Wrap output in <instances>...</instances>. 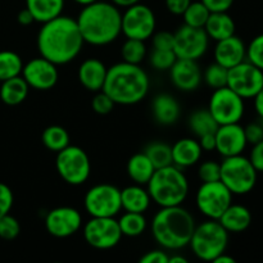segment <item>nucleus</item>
I'll list each match as a JSON object with an SVG mask.
<instances>
[{
    "label": "nucleus",
    "instance_id": "obj_1",
    "mask_svg": "<svg viewBox=\"0 0 263 263\" xmlns=\"http://www.w3.org/2000/svg\"><path fill=\"white\" fill-rule=\"evenodd\" d=\"M85 41L74 18L58 15L43 23L37 33V49L40 57L63 66L77 58Z\"/></svg>",
    "mask_w": 263,
    "mask_h": 263
},
{
    "label": "nucleus",
    "instance_id": "obj_2",
    "mask_svg": "<svg viewBox=\"0 0 263 263\" xmlns=\"http://www.w3.org/2000/svg\"><path fill=\"white\" fill-rule=\"evenodd\" d=\"M82 39L94 46H105L122 33V13L112 2H98L82 7L76 18Z\"/></svg>",
    "mask_w": 263,
    "mask_h": 263
},
{
    "label": "nucleus",
    "instance_id": "obj_3",
    "mask_svg": "<svg viewBox=\"0 0 263 263\" xmlns=\"http://www.w3.org/2000/svg\"><path fill=\"white\" fill-rule=\"evenodd\" d=\"M149 87L151 80L140 64L122 61L108 68L102 90L116 104L134 105L145 99Z\"/></svg>",
    "mask_w": 263,
    "mask_h": 263
},
{
    "label": "nucleus",
    "instance_id": "obj_4",
    "mask_svg": "<svg viewBox=\"0 0 263 263\" xmlns=\"http://www.w3.org/2000/svg\"><path fill=\"white\" fill-rule=\"evenodd\" d=\"M195 226L194 217L186 208L161 207L152 221V235L163 249L179 251L189 246Z\"/></svg>",
    "mask_w": 263,
    "mask_h": 263
},
{
    "label": "nucleus",
    "instance_id": "obj_5",
    "mask_svg": "<svg viewBox=\"0 0 263 263\" xmlns=\"http://www.w3.org/2000/svg\"><path fill=\"white\" fill-rule=\"evenodd\" d=\"M152 202L159 207L181 205L189 194V181L181 168L175 164L154 171L146 184Z\"/></svg>",
    "mask_w": 263,
    "mask_h": 263
},
{
    "label": "nucleus",
    "instance_id": "obj_6",
    "mask_svg": "<svg viewBox=\"0 0 263 263\" xmlns=\"http://www.w3.org/2000/svg\"><path fill=\"white\" fill-rule=\"evenodd\" d=\"M197 258L213 262L220 254L225 253L229 246V233L218 220H210L195 226L189 243Z\"/></svg>",
    "mask_w": 263,
    "mask_h": 263
},
{
    "label": "nucleus",
    "instance_id": "obj_7",
    "mask_svg": "<svg viewBox=\"0 0 263 263\" xmlns=\"http://www.w3.org/2000/svg\"><path fill=\"white\" fill-rule=\"evenodd\" d=\"M221 181L233 195H246L254 189L258 172L243 154L226 157L221 162Z\"/></svg>",
    "mask_w": 263,
    "mask_h": 263
},
{
    "label": "nucleus",
    "instance_id": "obj_8",
    "mask_svg": "<svg viewBox=\"0 0 263 263\" xmlns=\"http://www.w3.org/2000/svg\"><path fill=\"white\" fill-rule=\"evenodd\" d=\"M55 168L62 180L72 186L85 184L91 174V163L86 152L71 144L57 153Z\"/></svg>",
    "mask_w": 263,
    "mask_h": 263
},
{
    "label": "nucleus",
    "instance_id": "obj_9",
    "mask_svg": "<svg viewBox=\"0 0 263 263\" xmlns=\"http://www.w3.org/2000/svg\"><path fill=\"white\" fill-rule=\"evenodd\" d=\"M84 207L90 217H116L122 210L121 190L110 184L94 185L85 194Z\"/></svg>",
    "mask_w": 263,
    "mask_h": 263
},
{
    "label": "nucleus",
    "instance_id": "obj_10",
    "mask_svg": "<svg viewBox=\"0 0 263 263\" xmlns=\"http://www.w3.org/2000/svg\"><path fill=\"white\" fill-rule=\"evenodd\" d=\"M233 193L222 184L221 180L202 182L195 194L198 211L210 220H218L233 203Z\"/></svg>",
    "mask_w": 263,
    "mask_h": 263
},
{
    "label": "nucleus",
    "instance_id": "obj_11",
    "mask_svg": "<svg viewBox=\"0 0 263 263\" xmlns=\"http://www.w3.org/2000/svg\"><path fill=\"white\" fill-rule=\"evenodd\" d=\"M208 110L218 125L239 123L246 112L244 99L225 86L213 90L208 103Z\"/></svg>",
    "mask_w": 263,
    "mask_h": 263
},
{
    "label": "nucleus",
    "instance_id": "obj_12",
    "mask_svg": "<svg viewBox=\"0 0 263 263\" xmlns=\"http://www.w3.org/2000/svg\"><path fill=\"white\" fill-rule=\"evenodd\" d=\"M122 13V33L126 39H138L148 40L156 31L157 20L156 14L148 5L136 3L125 8Z\"/></svg>",
    "mask_w": 263,
    "mask_h": 263
},
{
    "label": "nucleus",
    "instance_id": "obj_13",
    "mask_svg": "<svg viewBox=\"0 0 263 263\" xmlns=\"http://www.w3.org/2000/svg\"><path fill=\"white\" fill-rule=\"evenodd\" d=\"M122 236L118 221L115 217H91L84 225L85 241L100 251L117 247Z\"/></svg>",
    "mask_w": 263,
    "mask_h": 263
},
{
    "label": "nucleus",
    "instance_id": "obj_14",
    "mask_svg": "<svg viewBox=\"0 0 263 263\" xmlns=\"http://www.w3.org/2000/svg\"><path fill=\"white\" fill-rule=\"evenodd\" d=\"M210 37L204 28L182 25L174 32V53L179 59L198 61L208 50Z\"/></svg>",
    "mask_w": 263,
    "mask_h": 263
},
{
    "label": "nucleus",
    "instance_id": "obj_15",
    "mask_svg": "<svg viewBox=\"0 0 263 263\" xmlns=\"http://www.w3.org/2000/svg\"><path fill=\"white\" fill-rule=\"evenodd\" d=\"M263 86V71L246 59L229 68L228 87L243 99H253Z\"/></svg>",
    "mask_w": 263,
    "mask_h": 263
},
{
    "label": "nucleus",
    "instance_id": "obj_16",
    "mask_svg": "<svg viewBox=\"0 0 263 263\" xmlns=\"http://www.w3.org/2000/svg\"><path fill=\"white\" fill-rule=\"evenodd\" d=\"M21 76L25 79L31 89L46 91L53 89L58 82V66L43 57H39L23 64Z\"/></svg>",
    "mask_w": 263,
    "mask_h": 263
},
{
    "label": "nucleus",
    "instance_id": "obj_17",
    "mask_svg": "<svg viewBox=\"0 0 263 263\" xmlns=\"http://www.w3.org/2000/svg\"><path fill=\"white\" fill-rule=\"evenodd\" d=\"M81 228L82 216L73 207H57L45 216V229L54 238H69Z\"/></svg>",
    "mask_w": 263,
    "mask_h": 263
},
{
    "label": "nucleus",
    "instance_id": "obj_18",
    "mask_svg": "<svg viewBox=\"0 0 263 263\" xmlns=\"http://www.w3.org/2000/svg\"><path fill=\"white\" fill-rule=\"evenodd\" d=\"M215 138L216 151L223 158L243 154L248 145L246 134H244V127L239 123L220 125L215 133Z\"/></svg>",
    "mask_w": 263,
    "mask_h": 263
},
{
    "label": "nucleus",
    "instance_id": "obj_19",
    "mask_svg": "<svg viewBox=\"0 0 263 263\" xmlns=\"http://www.w3.org/2000/svg\"><path fill=\"white\" fill-rule=\"evenodd\" d=\"M168 72L172 85L180 91H195L203 81V72L198 61L177 58Z\"/></svg>",
    "mask_w": 263,
    "mask_h": 263
},
{
    "label": "nucleus",
    "instance_id": "obj_20",
    "mask_svg": "<svg viewBox=\"0 0 263 263\" xmlns=\"http://www.w3.org/2000/svg\"><path fill=\"white\" fill-rule=\"evenodd\" d=\"M213 54H215V62L229 69L246 61L247 45L239 36L233 35L223 40L216 41Z\"/></svg>",
    "mask_w": 263,
    "mask_h": 263
},
{
    "label": "nucleus",
    "instance_id": "obj_21",
    "mask_svg": "<svg viewBox=\"0 0 263 263\" xmlns=\"http://www.w3.org/2000/svg\"><path fill=\"white\" fill-rule=\"evenodd\" d=\"M172 151V164L181 168L195 166L200 161L203 154V149L200 148L199 141L193 138H184L177 140L171 146Z\"/></svg>",
    "mask_w": 263,
    "mask_h": 263
},
{
    "label": "nucleus",
    "instance_id": "obj_22",
    "mask_svg": "<svg viewBox=\"0 0 263 263\" xmlns=\"http://www.w3.org/2000/svg\"><path fill=\"white\" fill-rule=\"evenodd\" d=\"M108 68L100 59H85L79 68V81L86 90L92 92L100 91L107 77Z\"/></svg>",
    "mask_w": 263,
    "mask_h": 263
},
{
    "label": "nucleus",
    "instance_id": "obj_23",
    "mask_svg": "<svg viewBox=\"0 0 263 263\" xmlns=\"http://www.w3.org/2000/svg\"><path fill=\"white\" fill-rule=\"evenodd\" d=\"M152 113L156 122H158L159 125L170 126L177 122L181 108L176 98L167 92H162L154 97L152 103Z\"/></svg>",
    "mask_w": 263,
    "mask_h": 263
},
{
    "label": "nucleus",
    "instance_id": "obj_24",
    "mask_svg": "<svg viewBox=\"0 0 263 263\" xmlns=\"http://www.w3.org/2000/svg\"><path fill=\"white\" fill-rule=\"evenodd\" d=\"M151 203L152 198L144 185L134 184L121 190V204L126 212L144 213L148 211Z\"/></svg>",
    "mask_w": 263,
    "mask_h": 263
},
{
    "label": "nucleus",
    "instance_id": "obj_25",
    "mask_svg": "<svg viewBox=\"0 0 263 263\" xmlns=\"http://www.w3.org/2000/svg\"><path fill=\"white\" fill-rule=\"evenodd\" d=\"M218 222L225 228L229 234L243 233L251 226L252 213L247 207L241 204H233L231 203L228 210L222 213Z\"/></svg>",
    "mask_w": 263,
    "mask_h": 263
},
{
    "label": "nucleus",
    "instance_id": "obj_26",
    "mask_svg": "<svg viewBox=\"0 0 263 263\" xmlns=\"http://www.w3.org/2000/svg\"><path fill=\"white\" fill-rule=\"evenodd\" d=\"M235 22L228 12L211 13L204 26V31L207 32L210 40L215 41L223 40V39L235 35Z\"/></svg>",
    "mask_w": 263,
    "mask_h": 263
},
{
    "label": "nucleus",
    "instance_id": "obj_27",
    "mask_svg": "<svg viewBox=\"0 0 263 263\" xmlns=\"http://www.w3.org/2000/svg\"><path fill=\"white\" fill-rule=\"evenodd\" d=\"M26 8L31 12L35 22L45 23L62 14L64 0H26Z\"/></svg>",
    "mask_w": 263,
    "mask_h": 263
},
{
    "label": "nucleus",
    "instance_id": "obj_28",
    "mask_svg": "<svg viewBox=\"0 0 263 263\" xmlns=\"http://www.w3.org/2000/svg\"><path fill=\"white\" fill-rule=\"evenodd\" d=\"M126 171H127L128 177L134 181V184L144 185L145 186L149 182L151 177L153 176L154 168L153 163L151 162V159L146 157V154L144 153H136L128 159L127 166H126Z\"/></svg>",
    "mask_w": 263,
    "mask_h": 263
},
{
    "label": "nucleus",
    "instance_id": "obj_29",
    "mask_svg": "<svg viewBox=\"0 0 263 263\" xmlns=\"http://www.w3.org/2000/svg\"><path fill=\"white\" fill-rule=\"evenodd\" d=\"M28 90H30V86L20 74V76L12 77L2 82L0 99L7 105H18L25 102L28 95Z\"/></svg>",
    "mask_w": 263,
    "mask_h": 263
},
{
    "label": "nucleus",
    "instance_id": "obj_30",
    "mask_svg": "<svg viewBox=\"0 0 263 263\" xmlns=\"http://www.w3.org/2000/svg\"><path fill=\"white\" fill-rule=\"evenodd\" d=\"M187 125H189L192 133L198 138L205 135V134H215L220 126L211 115L208 108L194 110L187 120Z\"/></svg>",
    "mask_w": 263,
    "mask_h": 263
},
{
    "label": "nucleus",
    "instance_id": "obj_31",
    "mask_svg": "<svg viewBox=\"0 0 263 263\" xmlns=\"http://www.w3.org/2000/svg\"><path fill=\"white\" fill-rule=\"evenodd\" d=\"M117 221L122 235L127 236V238H138V236L143 235L148 226L144 213L126 212L125 211V213Z\"/></svg>",
    "mask_w": 263,
    "mask_h": 263
},
{
    "label": "nucleus",
    "instance_id": "obj_32",
    "mask_svg": "<svg viewBox=\"0 0 263 263\" xmlns=\"http://www.w3.org/2000/svg\"><path fill=\"white\" fill-rule=\"evenodd\" d=\"M41 140H43L45 148L54 152V153L61 152L62 149L68 146L69 143H71L68 131L59 125H53L46 127L44 130L43 136H41Z\"/></svg>",
    "mask_w": 263,
    "mask_h": 263
},
{
    "label": "nucleus",
    "instance_id": "obj_33",
    "mask_svg": "<svg viewBox=\"0 0 263 263\" xmlns=\"http://www.w3.org/2000/svg\"><path fill=\"white\" fill-rule=\"evenodd\" d=\"M23 62L17 53L10 50L0 51V82L22 73Z\"/></svg>",
    "mask_w": 263,
    "mask_h": 263
},
{
    "label": "nucleus",
    "instance_id": "obj_34",
    "mask_svg": "<svg viewBox=\"0 0 263 263\" xmlns=\"http://www.w3.org/2000/svg\"><path fill=\"white\" fill-rule=\"evenodd\" d=\"M144 153L151 159L156 170L172 164L171 146L163 141H153V143L148 144Z\"/></svg>",
    "mask_w": 263,
    "mask_h": 263
},
{
    "label": "nucleus",
    "instance_id": "obj_35",
    "mask_svg": "<svg viewBox=\"0 0 263 263\" xmlns=\"http://www.w3.org/2000/svg\"><path fill=\"white\" fill-rule=\"evenodd\" d=\"M122 61L130 64H140L146 58L145 41L138 39H126L121 48Z\"/></svg>",
    "mask_w": 263,
    "mask_h": 263
},
{
    "label": "nucleus",
    "instance_id": "obj_36",
    "mask_svg": "<svg viewBox=\"0 0 263 263\" xmlns=\"http://www.w3.org/2000/svg\"><path fill=\"white\" fill-rule=\"evenodd\" d=\"M210 14V9L199 0V2L190 3L189 7L182 13V17H184L185 25L192 26V27L204 28Z\"/></svg>",
    "mask_w": 263,
    "mask_h": 263
},
{
    "label": "nucleus",
    "instance_id": "obj_37",
    "mask_svg": "<svg viewBox=\"0 0 263 263\" xmlns=\"http://www.w3.org/2000/svg\"><path fill=\"white\" fill-rule=\"evenodd\" d=\"M229 69L218 64L217 62L211 63L203 72V81L208 87L216 90L228 86Z\"/></svg>",
    "mask_w": 263,
    "mask_h": 263
},
{
    "label": "nucleus",
    "instance_id": "obj_38",
    "mask_svg": "<svg viewBox=\"0 0 263 263\" xmlns=\"http://www.w3.org/2000/svg\"><path fill=\"white\" fill-rule=\"evenodd\" d=\"M177 57L174 50H159L153 49L149 55V63L156 71H168L174 63L176 62Z\"/></svg>",
    "mask_w": 263,
    "mask_h": 263
},
{
    "label": "nucleus",
    "instance_id": "obj_39",
    "mask_svg": "<svg viewBox=\"0 0 263 263\" xmlns=\"http://www.w3.org/2000/svg\"><path fill=\"white\" fill-rule=\"evenodd\" d=\"M247 61L263 71V33L253 37L247 46Z\"/></svg>",
    "mask_w": 263,
    "mask_h": 263
},
{
    "label": "nucleus",
    "instance_id": "obj_40",
    "mask_svg": "<svg viewBox=\"0 0 263 263\" xmlns=\"http://www.w3.org/2000/svg\"><path fill=\"white\" fill-rule=\"evenodd\" d=\"M21 233V225L18 220L9 213L0 217V238L4 240H13Z\"/></svg>",
    "mask_w": 263,
    "mask_h": 263
},
{
    "label": "nucleus",
    "instance_id": "obj_41",
    "mask_svg": "<svg viewBox=\"0 0 263 263\" xmlns=\"http://www.w3.org/2000/svg\"><path fill=\"white\" fill-rule=\"evenodd\" d=\"M198 177L202 182L218 181L221 179V164L216 161L202 162L198 167Z\"/></svg>",
    "mask_w": 263,
    "mask_h": 263
},
{
    "label": "nucleus",
    "instance_id": "obj_42",
    "mask_svg": "<svg viewBox=\"0 0 263 263\" xmlns=\"http://www.w3.org/2000/svg\"><path fill=\"white\" fill-rule=\"evenodd\" d=\"M115 105L116 103L113 102V100L109 98V95L105 94L103 90L97 91V94L94 95V98H92L91 100L92 110L100 116L109 115V113L113 110V108H115Z\"/></svg>",
    "mask_w": 263,
    "mask_h": 263
},
{
    "label": "nucleus",
    "instance_id": "obj_43",
    "mask_svg": "<svg viewBox=\"0 0 263 263\" xmlns=\"http://www.w3.org/2000/svg\"><path fill=\"white\" fill-rule=\"evenodd\" d=\"M153 49L159 50H174V33L170 31H159L152 35Z\"/></svg>",
    "mask_w": 263,
    "mask_h": 263
},
{
    "label": "nucleus",
    "instance_id": "obj_44",
    "mask_svg": "<svg viewBox=\"0 0 263 263\" xmlns=\"http://www.w3.org/2000/svg\"><path fill=\"white\" fill-rule=\"evenodd\" d=\"M13 192L7 184L0 182V217L8 215L13 207Z\"/></svg>",
    "mask_w": 263,
    "mask_h": 263
},
{
    "label": "nucleus",
    "instance_id": "obj_45",
    "mask_svg": "<svg viewBox=\"0 0 263 263\" xmlns=\"http://www.w3.org/2000/svg\"><path fill=\"white\" fill-rule=\"evenodd\" d=\"M244 134L248 144H257L263 140V125L258 122H252L244 127Z\"/></svg>",
    "mask_w": 263,
    "mask_h": 263
},
{
    "label": "nucleus",
    "instance_id": "obj_46",
    "mask_svg": "<svg viewBox=\"0 0 263 263\" xmlns=\"http://www.w3.org/2000/svg\"><path fill=\"white\" fill-rule=\"evenodd\" d=\"M168 253L164 249H154L149 251L140 257L139 262L140 263H168Z\"/></svg>",
    "mask_w": 263,
    "mask_h": 263
},
{
    "label": "nucleus",
    "instance_id": "obj_47",
    "mask_svg": "<svg viewBox=\"0 0 263 263\" xmlns=\"http://www.w3.org/2000/svg\"><path fill=\"white\" fill-rule=\"evenodd\" d=\"M249 161L257 172H263V140L253 144L249 154Z\"/></svg>",
    "mask_w": 263,
    "mask_h": 263
},
{
    "label": "nucleus",
    "instance_id": "obj_48",
    "mask_svg": "<svg viewBox=\"0 0 263 263\" xmlns=\"http://www.w3.org/2000/svg\"><path fill=\"white\" fill-rule=\"evenodd\" d=\"M205 7L210 9L211 13L213 12H228L233 7L235 0H200Z\"/></svg>",
    "mask_w": 263,
    "mask_h": 263
},
{
    "label": "nucleus",
    "instance_id": "obj_49",
    "mask_svg": "<svg viewBox=\"0 0 263 263\" xmlns=\"http://www.w3.org/2000/svg\"><path fill=\"white\" fill-rule=\"evenodd\" d=\"M192 2L193 0H164L167 10L175 15H182Z\"/></svg>",
    "mask_w": 263,
    "mask_h": 263
},
{
    "label": "nucleus",
    "instance_id": "obj_50",
    "mask_svg": "<svg viewBox=\"0 0 263 263\" xmlns=\"http://www.w3.org/2000/svg\"><path fill=\"white\" fill-rule=\"evenodd\" d=\"M198 141H199L200 148L203 149V152L216 151L215 134H205V135L198 138Z\"/></svg>",
    "mask_w": 263,
    "mask_h": 263
},
{
    "label": "nucleus",
    "instance_id": "obj_51",
    "mask_svg": "<svg viewBox=\"0 0 263 263\" xmlns=\"http://www.w3.org/2000/svg\"><path fill=\"white\" fill-rule=\"evenodd\" d=\"M17 21H18V23L22 26H30L35 22L32 14H31V12L27 9V8H25V9H22L20 13H18Z\"/></svg>",
    "mask_w": 263,
    "mask_h": 263
},
{
    "label": "nucleus",
    "instance_id": "obj_52",
    "mask_svg": "<svg viewBox=\"0 0 263 263\" xmlns=\"http://www.w3.org/2000/svg\"><path fill=\"white\" fill-rule=\"evenodd\" d=\"M253 99H254V109H256L258 117L261 118V120H263V86L262 89L257 92V95L253 98Z\"/></svg>",
    "mask_w": 263,
    "mask_h": 263
},
{
    "label": "nucleus",
    "instance_id": "obj_53",
    "mask_svg": "<svg viewBox=\"0 0 263 263\" xmlns=\"http://www.w3.org/2000/svg\"><path fill=\"white\" fill-rule=\"evenodd\" d=\"M115 5H117L118 8H127L130 5L136 4V3H140L141 0H110Z\"/></svg>",
    "mask_w": 263,
    "mask_h": 263
},
{
    "label": "nucleus",
    "instance_id": "obj_54",
    "mask_svg": "<svg viewBox=\"0 0 263 263\" xmlns=\"http://www.w3.org/2000/svg\"><path fill=\"white\" fill-rule=\"evenodd\" d=\"M213 262H215V263H235V259H234L233 257L228 256V254H226V252H225V253L220 254L217 258L213 259Z\"/></svg>",
    "mask_w": 263,
    "mask_h": 263
},
{
    "label": "nucleus",
    "instance_id": "obj_55",
    "mask_svg": "<svg viewBox=\"0 0 263 263\" xmlns=\"http://www.w3.org/2000/svg\"><path fill=\"white\" fill-rule=\"evenodd\" d=\"M168 263H187V259L184 256H181V254L175 253L172 256H170Z\"/></svg>",
    "mask_w": 263,
    "mask_h": 263
},
{
    "label": "nucleus",
    "instance_id": "obj_56",
    "mask_svg": "<svg viewBox=\"0 0 263 263\" xmlns=\"http://www.w3.org/2000/svg\"><path fill=\"white\" fill-rule=\"evenodd\" d=\"M73 2L76 3V4L81 5V7H85V5H89L91 4V3L98 2V0H73Z\"/></svg>",
    "mask_w": 263,
    "mask_h": 263
}]
</instances>
